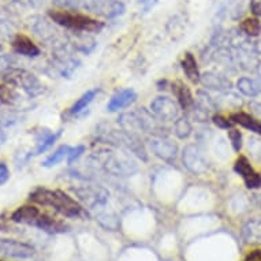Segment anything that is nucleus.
I'll return each instance as SVG.
<instances>
[{"mask_svg":"<svg viewBox=\"0 0 261 261\" xmlns=\"http://www.w3.org/2000/svg\"><path fill=\"white\" fill-rule=\"evenodd\" d=\"M70 149H71V148H70L69 145H62L59 149L55 150V152L43 163V166L44 167H54V166H56V164L62 162L66 156H69Z\"/></svg>","mask_w":261,"mask_h":261,"instance_id":"13","label":"nucleus"},{"mask_svg":"<svg viewBox=\"0 0 261 261\" xmlns=\"http://www.w3.org/2000/svg\"><path fill=\"white\" fill-rule=\"evenodd\" d=\"M29 200L43 206H52L56 212H59L67 218H77L82 212L81 205L69 194L60 190H49L45 188H37L30 193Z\"/></svg>","mask_w":261,"mask_h":261,"instance_id":"1","label":"nucleus"},{"mask_svg":"<svg viewBox=\"0 0 261 261\" xmlns=\"http://www.w3.org/2000/svg\"><path fill=\"white\" fill-rule=\"evenodd\" d=\"M0 49H2V47H0Z\"/></svg>","mask_w":261,"mask_h":261,"instance_id":"24","label":"nucleus"},{"mask_svg":"<svg viewBox=\"0 0 261 261\" xmlns=\"http://www.w3.org/2000/svg\"><path fill=\"white\" fill-rule=\"evenodd\" d=\"M230 119L234 122V123H238L241 126H244L245 128H249L254 133L261 134V122L257 120L256 118H253L252 115L249 114H245V112H236L230 116Z\"/></svg>","mask_w":261,"mask_h":261,"instance_id":"10","label":"nucleus"},{"mask_svg":"<svg viewBox=\"0 0 261 261\" xmlns=\"http://www.w3.org/2000/svg\"><path fill=\"white\" fill-rule=\"evenodd\" d=\"M60 136V132H58V133H45V136H44L41 140L39 141V144H37V146H36L35 152L32 154H41L43 152H45V150L49 148V146H52L54 144H55V141L58 140V137Z\"/></svg>","mask_w":261,"mask_h":261,"instance_id":"14","label":"nucleus"},{"mask_svg":"<svg viewBox=\"0 0 261 261\" xmlns=\"http://www.w3.org/2000/svg\"><path fill=\"white\" fill-rule=\"evenodd\" d=\"M241 28L244 30L245 33L249 36H257L260 33L261 25L258 19L256 18H246L242 23H241Z\"/></svg>","mask_w":261,"mask_h":261,"instance_id":"15","label":"nucleus"},{"mask_svg":"<svg viewBox=\"0 0 261 261\" xmlns=\"http://www.w3.org/2000/svg\"><path fill=\"white\" fill-rule=\"evenodd\" d=\"M245 261H261V249H256L249 253Z\"/></svg>","mask_w":261,"mask_h":261,"instance_id":"22","label":"nucleus"},{"mask_svg":"<svg viewBox=\"0 0 261 261\" xmlns=\"http://www.w3.org/2000/svg\"><path fill=\"white\" fill-rule=\"evenodd\" d=\"M10 75H11L10 82L14 85L22 86L26 93L30 94V96H36L37 93H40L41 86H40L39 81L33 75H30L29 73H26V71H10Z\"/></svg>","mask_w":261,"mask_h":261,"instance_id":"5","label":"nucleus"},{"mask_svg":"<svg viewBox=\"0 0 261 261\" xmlns=\"http://www.w3.org/2000/svg\"><path fill=\"white\" fill-rule=\"evenodd\" d=\"M33 226L39 227L40 230L51 232V234L64 232L67 230V226L63 222H60V220H58V219L51 216V215L41 214V212H40V215L35 220V223H33Z\"/></svg>","mask_w":261,"mask_h":261,"instance_id":"6","label":"nucleus"},{"mask_svg":"<svg viewBox=\"0 0 261 261\" xmlns=\"http://www.w3.org/2000/svg\"><path fill=\"white\" fill-rule=\"evenodd\" d=\"M9 67V63H7V58H0V71H3L5 69Z\"/></svg>","mask_w":261,"mask_h":261,"instance_id":"23","label":"nucleus"},{"mask_svg":"<svg viewBox=\"0 0 261 261\" xmlns=\"http://www.w3.org/2000/svg\"><path fill=\"white\" fill-rule=\"evenodd\" d=\"M82 152H84V146L71 148V149H70V152H69V156H67V158H69V164H71V163H73L74 160H75V159H77L78 156L82 153Z\"/></svg>","mask_w":261,"mask_h":261,"instance_id":"21","label":"nucleus"},{"mask_svg":"<svg viewBox=\"0 0 261 261\" xmlns=\"http://www.w3.org/2000/svg\"><path fill=\"white\" fill-rule=\"evenodd\" d=\"M49 17L62 26H66L73 30H85V32H97L103 28V23L93 18L82 14H73L67 11H49Z\"/></svg>","mask_w":261,"mask_h":261,"instance_id":"2","label":"nucleus"},{"mask_svg":"<svg viewBox=\"0 0 261 261\" xmlns=\"http://www.w3.org/2000/svg\"><path fill=\"white\" fill-rule=\"evenodd\" d=\"M136 93H134L132 89H124L119 93H116L114 97L111 99V101L108 103L107 108L108 111H118V110H122V108L127 107L130 104L133 103L136 100Z\"/></svg>","mask_w":261,"mask_h":261,"instance_id":"9","label":"nucleus"},{"mask_svg":"<svg viewBox=\"0 0 261 261\" xmlns=\"http://www.w3.org/2000/svg\"><path fill=\"white\" fill-rule=\"evenodd\" d=\"M0 254H3L6 257H11V258L25 260V258L33 257L35 249L32 248L30 245L25 244V242L0 238Z\"/></svg>","mask_w":261,"mask_h":261,"instance_id":"3","label":"nucleus"},{"mask_svg":"<svg viewBox=\"0 0 261 261\" xmlns=\"http://www.w3.org/2000/svg\"><path fill=\"white\" fill-rule=\"evenodd\" d=\"M40 215V210L35 205H23L19 206L17 211H14L11 215V220L15 223H22V224H29L33 226V223Z\"/></svg>","mask_w":261,"mask_h":261,"instance_id":"8","label":"nucleus"},{"mask_svg":"<svg viewBox=\"0 0 261 261\" xmlns=\"http://www.w3.org/2000/svg\"><path fill=\"white\" fill-rule=\"evenodd\" d=\"M96 93H97V90H88V92L82 96L81 99H78L77 101H75V104L71 107V114H77V112L82 111V110L93 100Z\"/></svg>","mask_w":261,"mask_h":261,"instance_id":"16","label":"nucleus"},{"mask_svg":"<svg viewBox=\"0 0 261 261\" xmlns=\"http://www.w3.org/2000/svg\"><path fill=\"white\" fill-rule=\"evenodd\" d=\"M18 100L17 93L13 88L7 85H0V101L5 104H15Z\"/></svg>","mask_w":261,"mask_h":261,"instance_id":"17","label":"nucleus"},{"mask_svg":"<svg viewBox=\"0 0 261 261\" xmlns=\"http://www.w3.org/2000/svg\"><path fill=\"white\" fill-rule=\"evenodd\" d=\"M236 171L242 176L245 185L249 189H256L261 186V175L258 172L254 171V168L252 167V164L248 160V158L245 156H240L237 159L236 164H234Z\"/></svg>","mask_w":261,"mask_h":261,"instance_id":"4","label":"nucleus"},{"mask_svg":"<svg viewBox=\"0 0 261 261\" xmlns=\"http://www.w3.org/2000/svg\"><path fill=\"white\" fill-rule=\"evenodd\" d=\"M172 92L175 93L176 99L182 106V108H189L193 104V96L190 93V90L186 85H184L182 82H175L172 84Z\"/></svg>","mask_w":261,"mask_h":261,"instance_id":"12","label":"nucleus"},{"mask_svg":"<svg viewBox=\"0 0 261 261\" xmlns=\"http://www.w3.org/2000/svg\"><path fill=\"white\" fill-rule=\"evenodd\" d=\"M13 49L19 55L29 56V58H36L40 54L39 47L36 45L29 37L18 35L13 41Z\"/></svg>","mask_w":261,"mask_h":261,"instance_id":"7","label":"nucleus"},{"mask_svg":"<svg viewBox=\"0 0 261 261\" xmlns=\"http://www.w3.org/2000/svg\"><path fill=\"white\" fill-rule=\"evenodd\" d=\"M228 138L232 144V148L237 152H240L241 148H242V134L240 133V130H236V128H231L228 132Z\"/></svg>","mask_w":261,"mask_h":261,"instance_id":"18","label":"nucleus"},{"mask_svg":"<svg viewBox=\"0 0 261 261\" xmlns=\"http://www.w3.org/2000/svg\"><path fill=\"white\" fill-rule=\"evenodd\" d=\"M182 69H184L186 77L192 82H198L200 81V73H198L197 62L194 59V56L192 54H186L182 60Z\"/></svg>","mask_w":261,"mask_h":261,"instance_id":"11","label":"nucleus"},{"mask_svg":"<svg viewBox=\"0 0 261 261\" xmlns=\"http://www.w3.org/2000/svg\"><path fill=\"white\" fill-rule=\"evenodd\" d=\"M214 122L215 124H218L219 127H222V128H228V127H231L232 124H234V122H232L230 118H224V116L222 115L214 116Z\"/></svg>","mask_w":261,"mask_h":261,"instance_id":"19","label":"nucleus"},{"mask_svg":"<svg viewBox=\"0 0 261 261\" xmlns=\"http://www.w3.org/2000/svg\"><path fill=\"white\" fill-rule=\"evenodd\" d=\"M10 178V171L9 167L6 166V163L0 162V186L5 185Z\"/></svg>","mask_w":261,"mask_h":261,"instance_id":"20","label":"nucleus"}]
</instances>
